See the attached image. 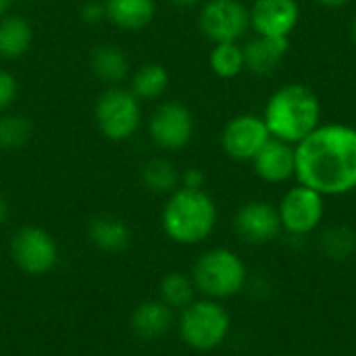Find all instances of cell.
Masks as SVG:
<instances>
[{
	"label": "cell",
	"mask_w": 356,
	"mask_h": 356,
	"mask_svg": "<svg viewBox=\"0 0 356 356\" xmlns=\"http://www.w3.org/2000/svg\"><path fill=\"white\" fill-rule=\"evenodd\" d=\"M296 181L330 196L356 190V127L321 123L296 146Z\"/></svg>",
	"instance_id": "6da1fadb"
},
{
	"label": "cell",
	"mask_w": 356,
	"mask_h": 356,
	"mask_svg": "<svg viewBox=\"0 0 356 356\" xmlns=\"http://www.w3.org/2000/svg\"><path fill=\"white\" fill-rule=\"evenodd\" d=\"M323 106L319 96L300 81L280 86L267 100L263 121L269 136L296 146L321 125Z\"/></svg>",
	"instance_id": "7a4b0ae2"
},
{
	"label": "cell",
	"mask_w": 356,
	"mask_h": 356,
	"mask_svg": "<svg viewBox=\"0 0 356 356\" xmlns=\"http://www.w3.org/2000/svg\"><path fill=\"white\" fill-rule=\"evenodd\" d=\"M219 211L213 196L204 190L177 188L169 194L163 213L161 227L165 236L179 246H196L209 240L217 227Z\"/></svg>",
	"instance_id": "3957f363"
},
{
	"label": "cell",
	"mask_w": 356,
	"mask_h": 356,
	"mask_svg": "<svg viewBox=\"0 0 356 356\" xmlns=\"http://www.w3.org/2000/svg\"><path fill=\"white\" fill-rule=\"evenodd\" d=\"M190 277L202 298L221 302L244 292L248 269L238 252H234L232 248L215 246L200 252V257L192 265Z\"/></svg>",
	"instance_id": "277c9868"
},
{
	"label": "cell",
	"mask_w": 356,
	"mask_h": 356,
	"mask_svg": "<svg viewBox=\"0 0 356 356\" xmlns=\"http://www.w3.org/2000/svg\"><path fill=\"white\" fill-rule=\"evenodd\" d=\"M175 327L188 348L213 353L227 342L232 334V315L219 300L200 298L179 311Z\"/></svg>",
	"instance_id": "5b68a950"
},
{
	"label": "cell",
	"mask_w": 356,
	"mask_h": 356,
	"mask_svg": "<svg viewBox=\"0 0 356 356\" xmlns=\"http://www.w3.org/2000/svg\"><path fill=\"white\" fill-rule=\"evenodd\" d=\"M94 121L98 131L111 142H125L136 136L142 123L140 100L129 88L108 86L94 104Z\"/></svg>",
	"instance_id": "8992f818"
},
{
	"label": "cell",
	"mask_w": 356,
	"mask_h": 356,
	"mask_svg": "<svg viewBox=\"0 0 356 356\" xmlns=\"http://www.w3.org/2000/svg\"><path fill=\"white\" fill-rule=\"evenodd\" d=\"M8 254L13 265L21 273L31 277L52 273L60 259V250L54 236L40 225L19 227L8 242Z\"/></svg>",
	"instance_id": "52a82bcc"
},
{
	"label": "cell",
	"mask_w": 356,
	"mask_h": 356,
	"mask_svg": "<svg viewBox=\"0 0 356 356\" xmlns=\"http://www.w3.org/2000/svg\"><path fill=\"white\" fill-rule=\"evenodd\" d=\"M282 232L288 238H307L317 232L325 219V196L296 181L277 204Z\"/></svg>",
	"instance_id": "ba28073f"
},
{
	"label": "cell",
	"mask_w": 356,
	"mask_h": 356,
	"mask_svg": "<svg viewBox=\"0 0 356 356\" xmlns=\"http://www.w3.org/2000/svg\"><path fill=\"white\" fill-rule=\"evenodd\" d=\"M198 27L207 40L240 42L250 29V13L242 0H204L198 13Z\"/></svg>",
	"instance_id": "9c48e42d"
},
{
	"label": "cell",
	"mask_w": 356,
	"mask_h": 356,
	"mask_svg": "<svg viewBox=\"0 0 356 356\" xmlns=\"http://www.w3.org/2000/svg\"><path fill=\"white\" fill-rule=\"evenodd\" d=\"M194 115L192 111L175 100L161 102L148 121V136L152 144L167 152L184 150L194 138Z\"/></svg>",
	"instance_id": "30bf717a"
},
{
	"label": "cell",
	"mask_w": 356,
	"mask_h": 356,
	"mask_svg": "<svg viewBox=\"0 0 356 356\" xmlns=\"http://www.w3.org/2000/svg\"><path fill=\"white\" fill-rule=\"evenodd\" d=\"M269 129L261 115L242 113L225 123L221 131V148L229 159L238 163H250L269 142Z\"/></svg>",
	"instance_id": "8fae6325"
},
{
	"label": "cell",
	"mask_w": 356,
	"mask_h": 356,
	"mask_svg": "<svg viewBox=\"0 0 356 356\" xmlns=\"http://www.w3.org/2000/svg\"><path fill=\"white\" fill-rule=\"evenodd\" d=\"M236 236L250 246H265L280 238L282 221L277 207L267 200H248L234 215Z\"/></svg>",
	"instance_id": "7c38bea8"
},
{
	"label": "cell",
	"mask_w": 356,
	"mask_h": 356,
	"mask_svg": "<svg viewBox=\"0 0 356 356\" xmlns=\"http://www.w3.org/2000/svg\"><path fill=\"white\" fill-rule=\"evenodd\" d=\"M248 13L254 35L290 40L300 23L298 0H252Z\"/></svg>",
	"instance_id": "4fadbf2b"
},
{
	"label": "cell",
	"mask_w": 356,
	"mask_h": 356,
	"mask_svg": "<svg viewBox=\"0 0 356 356\" xmlns=\"http://www.w3.org/2000/svg\"><path fill=\"white\" fill-rule=\"evenodd\" d=\"M250 165L265 184H286L296 177V148L288 142L269 138Z\"/></svg>",
	"instance_id": "5bb4252c"
},
{
	"label": "cell",
	"mask_w": 356,
	"mask_h": 356,
	"mask_svg": "<svg viewBox=\"0 0 356 356\" xmlns=\"http://www.w3.org/2000/svg\"><path fill=\"white\" fill-rule=\"evenodd\" d=\"M175 323H177L175 311L169 309L159 298H148L138 302L129 315V327L134 336L144 342L163 340L167 334L173 332Z\"/></svg>",
	"instance_id": "9a60e30c"
},
{
	"label": "cell",
	"mask_w": 356,
	"mask_h": 356,
	"mask_svg": "<svg viewBox=\"0 0 356 356\" xmlns=\"http://www.w3.org/2000/svg\"><path fill=\"white\" fill-rule=\"evenodd\" d=\"M242 48H244L246 71L265 77V75H271L273 71H277V67L284 63L288 48H290V40L254 35Z\"/></svg>",
	"instance_id": "2e32d148"
},
{
	"label": "cell",
	"mask_w": 356,
	"mask_h": 356,
	"mask_svg": "<svg viewBox=\"0 0 356 356\" xmlns=\"http://www.w3.org/2000/svg\"><path fill=\"white\" fill-rule=\"evenodd\" d=\"M88 240L106 254H119L131 244V227L115 215H98L88 223Z\"/></svg>",
	"instance_id": "e0dca14e"
},
{
	"label": "cell",
	"mask_w": 356,
	"mask_h": 356,
	"mask_svg": "<svg viewBox=\"0 0 356 356\" xmlns=\"http://www.w3.org/2000/svg\"><path fill=\"white\" fill-rule=\"evenodd\" d=\"M108 23L123 31H140L154 21V0H102Z\"/></svg>",
	"instance_id": "ac0fdd59"
},
{
	"label": "cell",
	"mask_w": 356,
	"mask_h": 356,
	"mask_svg": "<svg viewBox=\"0 0 356 356\" xmlns=\"http://www.w3.org/2000/svg\"><path fill=\"white\" fill-rule=\"evenodd\" d=\"M90 71L98 81L106 86H119L129 77V58L119 46L100 44L90 54Z\"/></svg>",
	"instance_id": "d6986e66"
},
{
	"label": "cell",
	"mask_w": 356,
	"mask_h": 356,
	"mask_svg": "<svg viewBox=\"0 0 356 356\" xmlns=\"http://www.w3.org/2000/svg\"><path fill=\"white\" fill-rule=\"evenodd\" d=\"M33 27L23 15H4L0 19V58L15 60L29 52Z\"/></svg>",
	"instance_id": "ffe728a7"
},
{
	"label": "cell",
	"mask_w": 356,
	"mask_h": 356,
	"mask_svg": "<svg viewBox=\"0 0 356 356\" xmlns=\"http://www.w3.org/2000/svg\"><path fill=\"white\" fill-rule=\"evenodd\" d=\"M169 88V71L161 63H144L129 75V90L138 100H156Z\"/></svg>",
	"instance_id": "44dd1931"
},
{
	"label": "cell",
	"mask_w": 356,
	"mask_h": 356,
	"mask_svg": "<svg viewBox=\"0 0 356 356\" xmlns=\"http://www.w3.org/2000/svg\"><path fill=\"white\" fill-rule=\"evenodd\" d=\"M179 177L181 171L175 167L173 161L165 156L150 159L142 165L140 169V179L146 190L152 194H171L179 188Z\"/></svg>",
	"instance_id": "7402d4cb"
},
{
	"label": "cell",
	"mask_w": 356,
	"mask_h": 356,
	"mask_svg": "<svg viewBox=\"0 0 356 356\" xmlns=\"http://www.w3.org/2000/svg\"><path fill=\"white\" fill-rule=\"evenodd\" d=\"M196 286L190 273L184 271H169L159 282V300L165 302L175 313L184 311L188 305L196 300Z\"/></svg>",
	"instance_id": "603a6c76"
},
{
	"label": "cell",
	"mask_w": 356,
	"mask_h": 356,
	"mask_svg": "<svg viewBox=\"0 0 356 356\" xmlns=\"http://www.w3.org/2000/svg\"><path fill=\"white\" fill-rule=\"evenodd\" d=\"M319 250L332 263H346L356 254V232L348 225L336 223L321 232Z\"/></svg>",
	"instance_id": "cb8c5ba5"
},
{
	"label": "cell",
	"mask_w": 356,
	"mask_h": 356,
	"mask_svg": "<svg viewBox=\"0 0 356 356\" xmlns=\"http://www.w3.org/2000/svg\"><path fill=\"white\" fill-rule=\"evenodd\" d=\"M209 67L221 79H234L246 71L244 48L240 42H219L213 44L209 52Z\"/></svg>",
	"instance_id": "d4e9b609"
},
{
	"label": "cell",
	"mask_w": 356,
	"mask_h": 356,
	"mask_svg": "<svg viewBox=\"0 0 356 356\" xmlns=\"http://www.w3.org/2000/svg\"><path fill=\"white\" fill-rule=\"evenodd\" d=\"M33 123L19 113H0V150H17L29 142Z\"/></svg>",
	"instance_id": "484cf974"
},
{
	"label": "cell",
	"mask_w": 356,
	"mask_h": 356,
	"mask_svg": "<svg viewBox=\"0 0 356 356\" xmlns=\"http://www.w3.org/2000/svg\"><path fill=\"white\" fill-rule=\"evenodd\" d=\"M17 94H19L17 77L10 71L0 69V113H6L15 104Z\"/></svg>",
	"instance_id": "4316f807"
},
{
	"label": "cell",
	"mask_w": 356,
	"mask_h": 356,
	"mask_svg": "<svg viewBox=\"0 0 356 356\" xmlns=\"http://www.w3.org/2000/svg\"><path fill=\"white\" fill-rule=\"evenodd\" d=\"M204 184H207V175L202 169L198 167H188L181 171V177H179V186L181 188H190V190H204Z\"/></svg>",
	"instance_id": "83f0119b"
},
{
	"label": "cell",
	"mask_w": 356,
	"mask_h": 356,
	"mask_svg": "<svg viewBox=\"0 0 356 356\" xmlns=\"http://www.w3.org/2000/svg\"><path fill=\"white\" fill-rule=\"evenodd\" d=\"M81 19L86 21V23H100L102 19H106L104 17V4L100 2V0H96V2H83V6H81Z\"/></svg>",
	"instance_id": "f1b7e54d"
},
{
	"label": "cell",
	"mask_w": 356,
	"mask_h": 356,
	"mask_svg": "<svg viewBox=\"0 0 356 356\" xmlns=\"http://www.w3.org/2000/svg\"><path fill=\"white\" fill-rule=\"evenodd\" d=\"M317 4H321V6H325V8H344V6H348L353 0H315Z\"/></svg>",
	"instance_id": "f546056e"
},
{
	"label": "cell",
	"mask_w": 356,
	"mask_h": 356,
	"mask_svg": "<svg viewBox=\"0 0 356 356\" xmlns=\"http://www.w3.org/2000/svg\"><path fill=\"white\" fill-rule=\"evenodd\" d=\"M8 215H10L8 202H6V198L0 194V225H4V223L8 221Z\"/></svg>",
	"instance_id": "4dcf8cb0"
},
{
	"label": "cell",
	"mask_w": 356,
	"mask_h": 356,
	"mask_svg": "<svg viewBox=\"0 0 356 356\" xmlns=\"http://www.w3.org/2000/svg\"><path fill=\"white\" fill-rule=\"evenodd\" d=\"M171 4H175V6H181V8H190V6H198V4H202V0H169Z\"/></svg>",
	"instance_id": "1f68e13d"
},
{
	"label": "cell",
	"mask_w": 356,
	"mask_h": 356,
	"mask_svg": "<svg viewBox=\"0 0 356 356\" xmlns=\"http://www.w3.org/2000/svg\"><path fill=\"white\" fill-rule=\"evenodd\" d=\"M10 2H13V0H0V19H2L4 15H8Z\"/></svg>",
	"instance_id": "d6a6232c"
},
{
	"label": "cell",
	"mask_w": 356,
	"mask_h": 356,
	"mask_svg": "<svg viewBox=\"0 0 356 356\" xmlns=\"http://www.w3.org/2000/svg\"><path fill=\"white\" fill-rule=\"evenodd\" d=\"M350 38H353V42L356 44V15L355 19H353V23H350Z\"/></svg>",
	"instance_id": "836d02e7"
},
{
	"label": "cell",
	"mask_w": 356,
	"mask_h": 356,
	"mask_svg": "<svg viewBox=\"0 0 356 356\" xmlns=\"http://www.w3.org/2000/svg\"><path fill=\"white\" fill-rule=\"evenodd\" d=\"M81 2H96V0H81Z\"/></svg>",
	"instance_id": "e575fe53"
},
{
	"label": "cell",
	"mask_w": 356,
	"mask_h": 356,
	"mask_svg": "<svg viewBox=\"0 0 356 356\" xmlns=\"http://www.w3.org/2000/svg\"><path fill=\"white\" fill-rule=\"evenodd\" d=\"M284 356H298V355H284Z\"/></svg>",
	"instance_id": "d590c367"
}]
</instances>
